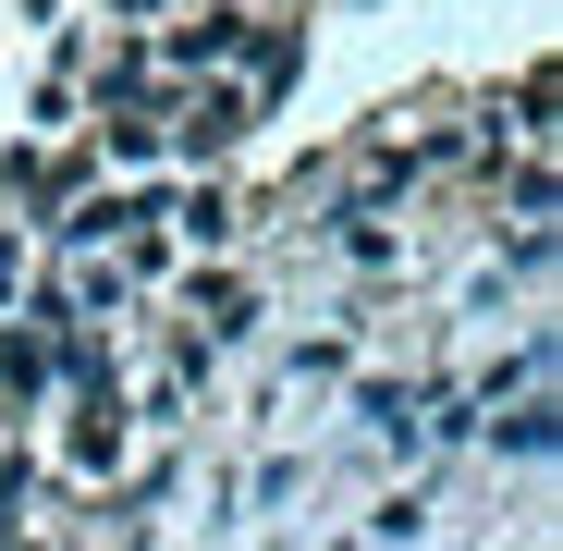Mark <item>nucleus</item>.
<instances>
[{"mask_svg":"<svg viewBox=\"0 0 563 551\" xmlns=\"http://www.w3.org/2000/svg\"><path fill=\"white\" fill-rule=\"evenodd\" d=\"M197 319H209V343H233L257 307H245V283H197Z\"/></svg>","mask_w":563,"mask_h":551,"instance_id":"f257e3e1","label":"nucleus"},{"mask_svg":"<svg viewBox=\"0 0 563 551\" xmlns=\"http://www.w3.org/2000/svg\"><path fill=\"white\" fill-rule=\"evenodd\" d=\"M233 123H245V99H197V111H184V147H221Z\"/></svg>","mask_w":563,"mask_h":551,"instance_id":"f03ea898","label":"nucleus"}]
</instances>
